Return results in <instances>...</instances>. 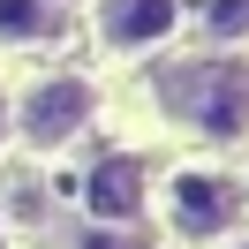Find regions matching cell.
<instances>
[{
  "instance_id": "6da1fadb",
  "label": "cell",
  "mask_w": 249,
  "mask_h": 249,
  "mask_svg": "<svg viewBox=\"0 0 249 249\" xmlns=\"http://www.w3.org/2000/svg\"><path fill=\"white\" fill-rule=\"evenodd\" d=\"M166 219H174L181 242H219V234L242 219V189H234L219 166H181L166 181Z\"/></svg>"
},
{
  "instance_id": "7a4b0ae2",
  "label": "cell",
  "mask_w": 249,
  "mask_h": 249,
  "mask_svg": "<svg viewBox=\"0 0 249 249\" xmlns=\"http://www.w3.org/2000/svg\"><path fill=\"white\" fill-rule=\"evenodd\" d=\"M174 106L204 128V136H249V68H181L174 76Z\"/></svg>"
},
{
  "instance_id": "3957f363",
  "label": "cell",
  "mask_w": 249,
  "mask_h": 249,
  "mask_svg": "<svg viewBox=\"0 0 249 249\" xmlns=\"http://www.w3.org/2000/svg\"><path fill=\"white\" fill-rule=\"evenodd\" d=\"M91 113H98V91H91V83H83V76H53V83H31V91H23V106L8 113V121L23 128V143L53 151V143L83 136V128H91Z\"/></svg>"
},
{
  "instance_id": "277c9868",
  "label": "cell",
  "mask_w": 249,
  "mask_h": 249,
  "mask_svg": "<svg viewBox=\"0 0 249 249\" xmlns=\"http://www.w3.org/2000/svg\"><path fill=\"white\" fill-rule=\"evenodd\" d=\"M98 46L121 53V61H136V53L166 46L174 31H181V0H98Z\"/></svg>"
},
{
  "instance_id": "5b68a950",
  "label": "cell",
  "mask_w": 249,
  "mask_h": 249,
  "mask_svg": "<svg viewBox=\"0 0 249 249\" xmlns=\"http://www.w3.org/2000/svg\"><path fill=\"white\" fill-rule=\"evenodd\" d=\"M136 196H143V174H136V159H113V166H98V181H91L98 219H136Z\"/></svg>"
},
{
  "instance_id": "8992f818",
  "label": "cell",
  "mask_w": 249,
  "mask_h": 249,
  "mask_svg": "<svg viewBox=\"0 0 249 249\" xmlns=\"http://www.w3.org/2000/svg\"><path fill=\"white\" fill-rule=\"evenodd\" d=\"M0 38H8V46L53 38V8H46V0H0Z\"/></svg>"
},
{
  "instance_id": "52a82bcc",
  "label": "cell",
  "mask_w": 249,
  "mask_h": 249,
  "mask_svg": "<svg viewBox=\"0 0 249 249\" xmlns=\"http://www.w3.org/2000/svg\"><path fill=\"white\" fill-rule=\"evenodd\" d=\"M212 31L219 38H249V0H212Z\"/></svg>"
},
{
  "instance_id": "ba28073f",
  "label": "cell",
  "mask_w": 249,
  "mask_h": 249,
  "mask_svg": "<svg viewBox=\"0 0 249 249\" xmlns=\"http://www.w3.org/2000/svg\"><path fill=\"white\" fill-rule=\"evenodd\" d=\"M8 128H16V121H8V91H0V143H8Z\"/></svg>"
},
{
  "instance_id": "9c48e42d",
  "label": "cell",
  "mask_w": 249,
  "mask_h": 249,
  "mask_svg": "<svg viewBox=\"0 0 249 249\" xmlns=\"http://www.w3.org/2000/svg\"><path fill=\"white\" fill-rule=\"evenodd\" d=\"M234 249H249V242H234Z\"/></svg>"
},
{
  "instance_id": "30bf717a",
  "label": "cell",
  "mask_w": 249,
  "mask_h": 249,
  "mask_svg": "<svg viewBox=\"0 0 249 249\" xmlns=\"http://www.w3.org/2000/svg\"><path fill=\"white\" fill-rule=\"evenodd\" d=\"M46 8H53V0H46Z\"/></svg>"
}]
</instances>
